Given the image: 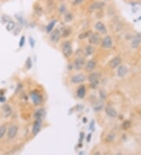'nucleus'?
Here are the masks:
<instances>
[{"label":"nucleus","instance_id":"f257e3e1","mask_svg":"<svg viewBox=\"0 0 141 155\" xmlns=\"http://www.w3.org/2000/svg\"><path fill=\"white\" fill-rule=\"evenodd\" d=\"M62 53L65 57L68 58L73 53V49H72V46L70 42L66 41L62 44Z\"/></svg>","mask_w":141,"mask_h":155},{"label":"nucleus","instance_id":"f03ea898","mask_svg":"<svg viewBox=\"0 0 141 155\" xmlns=\"http://www.w3.org/2000/svg\"><path fill=\"white\" fill-rule=\"evenodd\" d=\"M61 32L57 28V29H54L50 32V39L52 42L53 43H57L60 38H61Z\"/></svg>","mask_w":141,"mask_h":155},{"label":"nucleus","instance_id":"7ed1b4c3","mask_svg":"<svg viewBox=\"0 0 141 155\" xmlns=\"http://www.w3.org/2000/svg\"><path fill=\"white\" fill-rule=\"evenodd\" d=\"M101 46L103 49H111L113 46V40L110 35H106L101 41Z\"/></svg>","mask_w":141,"mask_h":155},{"label":"nucleus","instance_id":"20e7f679","mask_svg":"<svg viewBox=\"0 0 141 155\" xmlns=\"http://www.w3.org/2000/svg\"><path fill=\"white\" fill-rule=\"evenodd\" d=\"M18 132V127L16 125H12L9 129H8L7 132V137L10 140H13L16 136H17Z\"/></svg>","mask_w":141,"mask_h":155},{"label":"nucleus","instance_id":"39448f33","mask_svg":"<svg viewBox=\"0 0 141 155\" xmlns=\"http://www.w3.org/2000/svg\"><path fill=\"white\" fill-rule=\"evenodd\" d=\"M101 42L100 35L97 33H91L89 36V42L92 45H98Z\"/></svg>","mask_w":141,"mask_h":155},{"label":"nucleus","instance_id":"423d86ee","mask_svg":"<svg viewBox=\"0 0 141 155\" xmlns=\"http://www.w3.org/2000/svg\"><path fill=\"white\" fill-rule=\"evenodd\" d=\"M42 125V119H35V121L33 124V127H32V134L36 136L41 130Z\"/></svg>","mask_w":141,"mask_h":155},{"label":"nucleus","instance_id":"0eeeda50","mask_svg":"<svg viewBox=\"0 0 141 155\" xmlns=\"http://www.w3.org/2000/svg\"><path fill=\"white\" fill-rule=\"evenodd\" d=\"M31 98L32 102L35 103V105H38L39 103H42V96H40V94L36 92V91L31 93Z\"/></svg>","mask_w":141,"mask_h":155},{"label":"nucleus","instance_id":"6e6552de","mask_svg":"<svg viewBox=\"0 0 141 155\" xmlns=\"http://www.w3.org/2000/svg\"><path fill=\"white\" fill-rule=\"evenodd\" d=\"M85 80H86V76L82 74H75L71 79V82L74 83V84H79V83H82V82H85Z\"/></svg>","mask_w":141,"mask_h":155},{"label":"nucleus","instance_id":"1a4fd4ad","mask_svg":"<svg viewBox=\"0 0 141 155\" xmlns=\"http://www.w3.org/2000/svg\"><path fill=\"white\" fill-rule=\"evenodd\" d=\"M140 43H141V35L137 34L132 38L130 46L132 49H136V48H138V46H140Z\"/></svg>","mask_w":141,"mask_h":155},{"label":"nucleus","instance_id":"9d476101","mask_svg":"<svg viewBox=\"0 0 141 155\" xmlns=\"http://www.w3.org/2000/svg\"><path fill=\"white\" fill-rule=\"evenodd\" d=\"M84 64H85V59L82 58V57H78L77 59H75L73 66H74V68L75 70L79 71L82 68Z\"/></svg>","mask_w":141,"mask_h":155},{"label":"nucleus","instance_id":"9b49d317","mask_svg":"<svg viewBox=\"0 0 141 155\" xmlns=\"http://www.w3.org/2000/svg\"><path fill=\"white\" fill-rule=\"evenodd\" d=\"M121 62H122V59L118 56V57H115L111 60V61L109 62V66L113 69L116 68L121 64Z\"/></svg>","mask_w":141,"mask_h":155},{"label":"nucleus","instance_id":"f8f14e48","mask_svg":"<svg viewBox=\"0 0 141 155\" xmlns=\"http://www.w3.org/2000/svg\"><path fill=\"white\" fill-rule=\"evenodd\" d=\"M105 112L107 116H109L110 118H115L118 115L117 110L111 106H107L105 107Z\"/></svg>","mask_w":141,"mask_h":155},{"label":"nucleus","instance_id":"ddd939ff","mask_svg":"<svg viewBox=\"0 0 141 155\" xmlns=\"http://www.w3.org/2000/svg\"><path fill=\"white\" fill-rule=\"evenodd\" d=\"M95 28L101 34H106L107 33V27H106V26L104 25L103 23L100 22V21L96 22V24H95Z\"/></svg>","mask_w":141,"mask_h":155},{"label":"nucleus","instance_id":"4468645a","mask_svg":"<svg viewBox=\"0 0 141 155\" xmlns=\"http://www.w3.org/2000/svg\"><path fill=\"white\" fill-rule=\"evenodd\" d=\"M105 6V3L103 2H96L91 4V6H90V11H94L96 10H100Z\"/></svg>","mask_w":141,"mask_h":155},{"label":"nucleus","instance_id":"2eb2a0df","mask_svg":"<svg viewBox=\"0 0 141 155\" xmlns=\"http://www.w3.org/2000/svg\"><path fill=\"white\" fill-rule=\"evenodd\" d=\"M128 73V68L125 65H119L118 68V75L120 78L125 77Z\"/></svg>","mask_w":141,"mask_h":155},{"label":"nucleus","instance_id":"dca6fc26","mask_svg":"<svg viewBox=\"0 0 141 155\" xmlns=\"http://www.w3.org/2000/svg\"><path fill=\"white\" fill-rule=\"evenodd\" d=\"M96 65V63L94 60H89L86 64V71H88V72H92V71L95 69Z\"/></svg>","mask_w":141,"mask_h":155},{"label":"nucleus","instance_id":"f3484780","mask_svg":"<svg viewBox=\"0 0 141 155\" xmlns=\"http://www.w3.org/2000/svg\"><path fill=\"white\" fill-rule=\"evenodd\" d=\"M100 74L99 72H92L89 74L88 76V81L91 82H93V81H96V80H100Z\"/></svg>","mask_w":141,"mask_h":155},{"label":"nucleus","instance_id":"a211bd4d","mask_svg":"<svg viewBox=\"0 0 141 155\" xmlns=\"http://www.w3.org/2000/svg\"><path fill=\"white\" fill-rule=\"evenodd\" d=\"M12 112H13V110H12V108L10 107V105L6 104V105H4L2 107V114H3L4 117H5V118H7V117L10 116Z\"/></svg>","mask_w":141,"mask_h":155},{"label":"nucleus","instance_id":"6ab92c4d","mask_svg":"<svg viewBox=\"0 0 141 155\" xmlns=\"http://www.w3.org/2000/svg\"><path fill=\"white\" fill-rule=\"evenodd\" d=\"M86 87L84 85L79 86L77 90V96L80 99H82V98H84L85 96H86Z\"/></svg>","mask_w":141,"mask_h":155},{"label":"nucleus","instance_id":"aec40b11","mask_svg":"<svg viewBox=\"0 0 141 155\" xmlns=\"http://www.w3.org/2000/svg\"><path fill=\"white\" fill-rule=\"evenodd\" d=\"M95 52V48L91 45H88L85 48V53L86 56H91L92 54H93Z\"/></svg>","mask_w":141,"mask_h":155},{"label":"nucleus","instance_id":"412c9836","mask_svg":"<svg viewBox=\"0 0 141 155\" xmlns=\"http://www.w3.org/2000/svg\"><path fill=\"white\" fill-rule=\"evenodd\" d=\"M44 114H45V111H44L43 109H39L34 114V117L35 119H42V117L44 116Z\"/></svg>","mask_w":141,"mask_h":155},{"label":"nucleus","instance_id":"4be33fe9","mask_svg":"<svg viewBox=\"0 0 141 155\" xmlns=\"http://www.w3.org/2000/svg\"><path fill=\"white\" fill-rule=\"evenodd\" d=\"M15 27H16V24H15V23L13 21H10L9 22H8L6 24V30L8 31H13L14 28H15Z\"/></svg>","mask_w":141,"mask_h":155},{"label":"nucleus","instance_id":"5701e85b","mask_svg":"<svg viewBox=\"0 0 141 155\" xmlns=\"http://www.w3.org/2000/svg\"><path fill=\"white\" fill-rule=\"evenodd\" d=\"M56 21H55V20L49 23V24H48L47 27H46V32L47 33H50L51 31H53V27H54V26L56 24Z\"/></svg>","mask_w":141,"mask_h":155},{"label":"nucleus","instance_id":"b1692460","mask_svg":"<svg viewBox=\"0 0 141 155\" xmlns=\"http://www.w3.org/2000/svg\"><path fill=\"white\" fill-rule=\"evenodd\" d=\"M6 130H7V126L6 125H2L0 126V139H2L4 136H5V134L6 132Z\"/></svg>","mask_w":141,"mask_h":155},{"label":"nucleus","instance_id":"393cba45","mask_svg":"<svg viewBox=\"0 0 141 155\" xmlns=\"http://www.w3.org/2000/svg\"><path fill=\"white\" fill-rule=\"evenodd\" d=\"M34 10H35V13H36V15H38V16H41L42 14V13H43L42 8L39 5L35 6Z\"/></svg>","mask_w":141,"mask_h":155},{"label":"nucleus","instance_id":"a878e982","mask_svg":"<svg viewBox=\"0 0 141 155\" xmlns=\"http://www.w3.org/2000/svg\"><path fill=\"white\" fill-rule=\"evenodd\" d=\"M131 127V121H125L122 125V129L123 130H128Z\"/></svg>","mask_w":141,"mask_h":155},{"label":"nucleus","instance_id":"bb28decb","mask_svg":"<svg viewBox=\"0 0 141 155\" xmlns=\"http://www.w3.org/2000/svg\"><path fill=\"white\" fill-rule=\"evenodd\" d=\"M90 34H91V31H86V32H83L82 34H80L78 35V38L81 39V40H82V39L89 38V36H90Z\"/></svg>","mask_w":141,"mask_h":155},{"label":"nucleus","instance_id":"cd10ccee","mask_svg":"<svg viewBox=\"0 0 141 155\" xmlns=\"http://www.w3.org/2000/svg\"><path fill=\"white\" fill-rule=\"evenodd\" d=\"M115 140V134H114V133L108 134L107 136V137H106V140L108 141V142H110V143L113 142Z\"/></svg>","mask_w":141,"mask_h":155},{"label":"nucleus","instance_id":"c85d7f7f","mask_svg":"<svg viewBox=\"0 0 141 155\" xmlns=\"http://www.w3.org/2000/svg\"><path fill=\"white\" fill-rule=\"evenodd\" d=\"M100 84V80H96V81H93V82H90V87L92 89H96L98 88Z\"/></svg>","mask_w":141,"mask_h":155},{"label":"nucleus","instance_id":"c756f323","mask_svg":"<svg viewBox=\"0 0 141 155\" xmlns=\"http://www.w3.org/2000/svg\"><path fill=\"white\" fill-rule=\"evenodd\" d=\"M71 29L70 28H65L64 30V31L61 33V35L63 37H68L71 34Z\"/></svg>","mask_w":141,"mask_h":155},{"label":"nucleus","instance_id":"7c9ffc66","mask_svg":"<svg viewBox=\"0 0 141 155\" xmlns=\"http://www.w3.org/2000/svg\"><path fill=\"white\" fill-rule=\"evenodd\" d=\"M32 67V61H31V57H28L27 59V60H26V67H27V69H31V67Z\"/></svg>","mask_w":141,"mask_h":155},{"label":"nucleus","instance_id":"2f4dec72","mask_svg":"<svg viewBox=\"0 0 141 155\" xmlns=\"http://www.w3.org/2000/svg\"><path fill=\"white\" fill-rule=\"evenodd\" d=\"M64 19H65L66 21H71L72 19H73V15H72L71 13H67L65 14V17H64Z\"/></svg>","mask_w":141,"mask_h":155},{"label":"nucleus","instance_id":"473e14b6","mask_svg":"<svg viewBox=\"0 0 141 155\" xmlns=\"http://www.w3.org/2000/svg\"><path fill=\"white\" fill-rule=\"evenodd\" d=\"M66 10H67V8H66V6L65 5H61L60 6V9H59V12L60 13H64L66 12Z\"/></svg>","mask_w":141,"mask_h":155},{"label":"nucleus","instance_id":"72a5a7b5","mask_svg":"<svg viewBox=\"0 0 141 155\" xmlns=\"http://www.w3.org/2000/svg\"><path fill=\"white\" fill-rule=\"evenodd\" d=\"M25 36H22L20 39V43H19V46L20 47H22L24 45H25Z\"/></svg>","mask_w":141,"mask_h":155},{"label":"nucleus","instance_id":"f704fd0d","mask_svg":"<svg viewBox=\"0 0 141 155\" xmlns=\"http://www.w3.org/2000/svg\"><path fill=\"white\" fill-rule=\"evenodd\" d=\"M29 44H30L31 48H34V47H35V41H34V39L32 38L31 37L29 38Z\"/></svg>","mask_w":141,"mask_h":155},{"label":"nucleus","instance_id":"c9c22d12","mask_svg":"<svg viewBox=\"0 0 141 155\" xmlns=\"http://www.w3.org/2000/svg\"><path fill=\"white\" fill-rule=\"evenodd\" d=\"M2 17V21L4 23H8L10 21H11V20L10 19V17H7V16H3V17Z\"/></svg>","mask_w":141,"mask_h":155},{"label":"nucleus","instance_id":"e433bc0d","mask_svg":"<svg viewBox=\"0 0 141 155\" xmlns=\"http://www.w3.org/2000/svg\"><path fill=\"white\" fill-rule=\"evenodd\" d=\"M100 97H101L102 99H103V100H105L106 99V93H104L103 91H100Z\"/></svg>","mask_w":141,"mask_h":155},{"label":"nucleus","instance_id":"4c0bfd02","mask_svg":"<svg viewBox=\"0 0 141 155\" xmlns=\"http://www.w3.org/2000/svg\"><path fill=\"white\" fill-rule=\"evenodd\" d=\"M83 1L84 0H75L73 2V4L74 5H79V4H81Z\"/></svg>","mask_w":141,"mask_h":155},{"label":"nucleus","instance_id":"58836bf2","mask_svg":"<svg viewBox=\"0 0 141 155\" xmlns=\"http://www.w3.org/2000/svg\"><path fill=\"white\" fill-rule=\"evenodd\" d=\"M16 18H17L18 21H19V22L20 23H21V24H23V22H24V20H23V18L21 17H18V16L17 15L16 16Z\"/></svg>","mask_w":141,"mask_h":155},{"label":"nucleus","instance_id":"ea45409f","mask_svg":"<svg viewBox=\"0 0 141 155\" xmlns=\"http://www.w3.org/2000/svg\"><path fill=\"white\" fill-rule=\"evenodd\" d=\"M6 99L5 96H0V102H1V103H4L6 101Z\"/></svg>","mask_w":141,"mask_h":155},{"label":"nucleus","instance_id":"a19ab883","mask_svg":"<svg viewBox=\"0 0 141 155\" xmlns=\"http://www.w3.org/2000/svg\"><path fill=\"white\" fill-rule=\"evenodd\" d=\"M91 136H92L91 134H89V135H88V136H87V140H86L88 143H90V140H91Z\"/></svg>","mask_w":141,"mask_h":155},{"label":"nucleus","instance_id":"79ce46f5","mask_svg":"<svg viewBox=\"0 0 141 155\" xmlns=\"http://www.w3.org/2000/svg\"><path fill=\"white\" fill-rule=\"evenodd\" d=\"M80 135H81V136H80V140H79V141L81 142V141L82 140V138L84 137V133L81 132V133H80Z\"/></svg>","mask_w":141,"mask_h":155},{"label":"nucleus","instance_id":"37998d69","mask_svg":"<svg viewBox=\"0 0 141 155\" xmlns=\"http://www.w3.org/2000/svg\"><path fill=\"white\" fill-rule=\"evenodd\" d=\"M90 128L92 129V130H93V121H92L91 125H90Z\"/></svg>","mask_w":141,"mask_h":155},{"label":"nucleus","instance_id":"c03bdc74","mask_svg":"<svg viewBox=\"0 0 141 155\" xmlns=\"http://www.w3.org/2000/svg\"><path fill=\"white\" fill-rule=\"evenodd\" d=\"M140 116H141V110H140Z\"/></svg>","mask_w":141,"mask_h":155},{"label":"nucleus","instance_id":"a18cd8bd","mask_svg":"<svg viewBox=\"0 0 141 155\" xmlns=\"http://www.w3.org/2000/svg\"><path fill=\"white\" fill-rule=\"evenodd\" d=\"M105 1H107V0H105Z\"/></svg>","mask_w":141,"mask_h":155}]
</instances>
